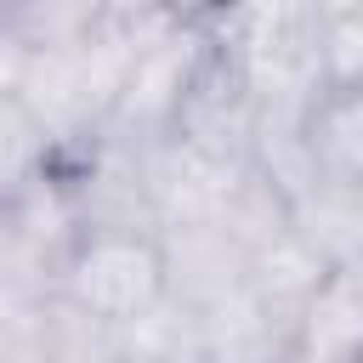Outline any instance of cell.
Wrapping results in <instances>:
<instances>
[{"label":"cell","instance_id":"obj_7","mask_svg":"<svg viewBox=\"0 0 363 363\" xmlns=\"http://www.w3.org/2000/svg\"><path fill=\"white\" fill-rule=\"evenodd\" d=\"M250 164H221L182 136L147 142V187H153V216L159 227H187V221H221L238 176Z\"/></svg>","mask_w":363,"mask_h":363},{"label":"cell","instance_id":"obj_2","mask_svg":"<svg viewBox=\"0 0 363 363\" xmlns=\"http://www.w3.org/2000/svg\"><path fill=\"white\" fill-rule=\"evenodd\" d=\"M79 210L68 199V182L45 170L40 182L0 193V284L6 301H40L57 289L62 261L79 238Z\"/></svg>","mask_w":363,"mask_h":363},{"label":"cell","instance_id":"obj_14","mask_svg":"<svg viewBox=\"0 0 363 363\" xmlns=\"http://www.w3.org/2000/svg\"><path fill=\"white\" fill-rule=\"evenodd\" d=\"M295 6H306L312 17H329V11H346V6H363V0H295Z\"/></svg>","mask_w":363,"mask_h":363},{"label":"cell","instance_id":"obj_3","mask_svg":"<svg viewBox=\"0 0 363 363\" xmlns=\"http://www.w3.org/2000/svg\"><path fill=\"white\" fill-rule=\"evenodd\" d=\"M210 45H216V28H176V34H159V40L136 45L125 91H119L113 119H108V136H119V142H164L176 130L182 96L193 85V74L204 68Z\"/></svg>","mask_w":363,"mask_h":363},{"label":"cell","instance_id":"obj_13","mask_svg":"<svg viewBox=\"0 0 363 363\" xmlns=\"http://www.w3.org/2000/svg\"><path fill=\"white\" fill-rule=\"evenodd\" d=\"M318 51L329 85H363V6L329 11L318 23Z\"/></svg>","mask_w":363,"mask_h":363},{"label":"cell","instance_id":"obj_5","mask_svg":"<svg viewBox=\"0 0 363 363\" xmlns=\"http://www.w3.org/2000/svg\"><path fill=\"white\" fill-rule=\"evenodd\" d=\"M6 340L34 352V363H125L130 357L125 323L79 306L62 289L40 301H6Z\"/></svg>","mask_w":363,"mask_h":363},{"label":"cell","instance_id":"obj_15","mask_svg":"<svg viewBox=\"0 0 363 363\" xmlns=\"http://www.w3.org/2000/svg\"><path fill=\"white\" fill-rule=\"evenodd\" d=\"M295 363H301V357H295Z\"/></svg>","mask_w":363,"mask_h":363},{"label":"cell","instance_id":"obj_8","mask_svg":"<svg viewBox=\"0 0 363 363\" xmlns=\"http://www.w3.org/2000/svg\"><path fill=\"white\" fill-rule=\"evenodd\" d=\"M295 357L301 363H363V255L329 267V278L301 312Z\"/></svg>","mask_w":363,"mask_h":363},{"label":"cell","instance_id":"obj_11","mask_svg":"<svg viewBox=\"0 0 363 363\" xmlns=\"http://www.w3.org/2000/svg\"><path fill=\"white\" fill-rule=\"evenodd\" d=\"M329 278V261L289 227V233H278L272 244H261L255 255H250V289L272 306V312H284V318H295L301 323V312H306V301L318 295V284Z\"/></svg>","mask_w":363,"mask_h":363},{"label":"cell","instance_id":"obj_12","mask_svg":"<svg viewBox=\"0 0 363 363\" xmlns=\"http://www.w3.org/2000/svg\"><path fill=\"white\" fill-rule=\"evenodd\" d=\"M318 176L363 182V85H323L306 108Z\"/></svg>","mask_w":363,"mask_h":363},{"label":"cell","instance_id":"obj_6","mask_svg":"<svg viewBox=\"0 0 363 363\" xmlns=\"http://www.w3.org/2000/svg\"><path fill=\"white\" fill-rule=\"evenodd\" d=\"M164 244V289L170 301L193 312H216L233 295L250 289V244L227 221H187V227H159Z\"/></svg>","mask_w":363,"mask_h":363},{"label":"cell","instance_id":"obj_1","mask_svg":"<svg viewBox=\"0 0 363 363\" xmlns=\"http://www.w3.org/2000/svg\"><path fill=\"white\" fill-rule=\"evenodd\" d=\"M57 289L130 329L170 295L164 289V244L153 227H85L62 261Z\"/></svg>","mask_w":363,"mask_h":363},{"label":"cell","instance_id":"obj_9","mask_svg":"<svg viewBox=\"0 0 363 363\" xmlns=\"http://www.w3.org/2000/svg\"><path fill=\"white\" fill-rule=\"evenodd\" d=\"M289 210H295V233H301L329 267L363 255V182L312 176V182L289 199Z\"/></svg>","mask_w":363,"mask_h":363},{"label":"cell","instance_id":"obj_4","mask_svg":"<svg viewBox=\"0 0 363 363\" xmlns=\"http://www.w3.org/2000/svg\"><path fill=\"white\" fill-rule=\"evenodd\" d=\"M255 119H261V91L250 85V74L238 68V57L216 40L204 68L193 74L176 130L187 147L221 159V164H250V142H255Z\"/></svg>","mask_w":363,"mask_h":363},{"label":"cell","instance_id":"obj_10","mask_svg":"<svg viewBox=\"0 0 363 363\" xmlns=\"http://www.w3.org/2000/svg\"><path fill=\"white\" fill-rule=\"evenodd\" d=\"M108 28V0H6L0 51H74Z\"/></svg>","mask_w":363,"mask_h":363}]
</instances>
